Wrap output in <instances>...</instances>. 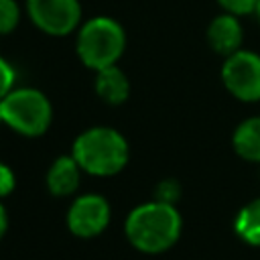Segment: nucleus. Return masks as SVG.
Returning <instances> with one entry per match:
<instances>
[{"label": "nucleus", "instance_id": "7ed1b4c3", "mask_svg": "<svg viewBox=\"0 0 260 260\" xmlns=\"http://www.w3.org/2000/svg\"><path fill=\"white\" fill-rule=\"evenodd\" d=\"M126 49L122 24L110 16H93L81 22L75 35V51L81 63L93 71L112 67Z\"/></svg>", "mask_w": 260, "mask_h": 260}, {"label": "nucleus", "instance_id": "a211bd4d", "mask_svg": "<svg viewBox=\"0 0 260 260\" xmlns=\"http://www.w3.org/2000/svg\"><path fill=\"white\" fill-rule=\"evenodd\" d=\"M6 232H8V211H6V207L0 203V240L6 236Z\"/></svg>", "mask_w": 260, "mask_h": 260}, {"label": "nucleus", "instance_id": "ddd939ff", "mask_svg": "<svg viewBox=\"0 0 260 260\" xmlns=\"http://www.w3.org/2000/svg\"><path fill=\"white\" fill-rule=\"evenodd\" d=\"M20 22V6L16 0H0V35H10Z\"/></svg>", "mask_w": 260, "mask_h": 260}, {"label": "nucleus", "instance_id": "1a4fd4ad", "mask_svg": "<svg viewBox=\"0 0 260 260\" xmlns=\"http://www.w3.org/2000/svg\"><path fill=\"white\" fill-rule=\"evenodd\" d=\"M242 39H244V32H242V24L238 20V16L234 14H217L209 26H207V43L209 47L228 57L236 51H240V45H242Z\"/></svg>", "mask_w": 260, "mask_h": 260}, {"label": "nucleus", "instance_id": "20e7f679", "mask_svg": "<svg viewBox=\"0 0 260 260\" xmlns=\"http://www.w3.org/2000/svg\"><path fill=\"white\" fill-rule=\"evenodd\" d=\"M2 122L20 136H43L53 122V106L37 87H14L2 98Z\"/></svg>", "mask_w": 260, "mask_h": 260}, {"label": "nucleus", "instance_id": "6e6552de", "mask_svg": "<svg viewBox=\"0 0 260 260\" xmlns=\"http://www.w3.org/2000/svg\"><path fill=\"white\" fill-rule=\"evenodd\" d=\"M81 167L77 165V160L73 158V154H61L57 156L45 177L47 189L51 195L55 197H71L73 193H77L79 185H81Z\"/></svg>", "mask_w": 260, "mask_h": 260}, {"label": "nucleus", "instance_id": "f257e3e1", "mask_svg": "<svg viewBox=\"0 0 260 260\" xmlns=\"http://www.w3.org/2000/svg\"><path fill=\"white\" fill-rule=\"evenodd\" d=\"M183 232V217L177 205L152 199L136 205L124 219V236L142 254H162L171 250Z\"/></svg>", "mask_w": 260, "mask_h": 260}, {"label": "nucleus", "instance_id": "4468645a", "mask_svg": "<svg viewBox=\"0 0 260 260\" xmlns=\"http://www.w3.org/2000/svg\"><path fill=\"white\" fill-rule=\"evenodd\" d=\"M181 197V185L175 179H162L154 189V199L175 205Z\"/></svg>", "mask_w": 260, "mask_h": 260}, {"label": "nucleus", "instance_id": "39448f33", "mask_svg": "<svg viewBox=\"0 0 260 260\" xmlns=\"http://www.w3.org/2000/svg\"><path fill=\"white\" fill-rule=\"evenodd\" d=\"M30 22L49 37H67L81 26L79 0H24Z\"/></svg>", "mask_w": 260, "mask_h": 260}, {"label": "nucleus", "instance_id": "9b49d317", "mask_svg": "<svg viewBox=\"0 0 260 260\" xmlns=\"http://www.w3.org/2000/svg\"><path fill=\"white\" fill-rule=\"evenodd\" d=\"M232 146L240 158L260 162V116L246 118L236 126Z\"/></svg>", "mask_w": 260, "mask_h": 260}, {"label": "nucleus", "instance_id": "dca6fc26", "mask_svg": "<svg viewBox=\"0 0 260 260\" xmlns=\"http://www.w3.org/2000/svg\"><path fill=\"white\" fill-rule=\"evenodd\" d=\"M14 83H16V71H14V67L4 57H0V100L6 98L14 89Z\"/></svg>", "mask_w": 260, "mask_h": 260}, {"label": "nucleus", "instance_id": "6ab92c4d", "mask_svg": "<svg viewBox=\"0 0 260 260\" xmlns=\"http://www.w3.org/2000/svg\"><path fill=\"white\" fill-rule=\"evenodd\" d=\"M256 16H258V20H260V0H258V6H256V12H254Z\"/></svg>", "mask_w": 260, "mask_h": 260}, {"label": "nucleus", "instance_id": "aec40b11", "mask_svg": "<svg viewBox=\"0 0 260 260\" xmlns=\"http://www.w3.org/2000/svg\"><path fill=\"white\" fill-rule=\"evenodd\" d=\"M0 124H4L2 122V100H0Z\"/></svg>", "mask_w": 260, "mask_h": 260}, {"label": "nucleus", "instance_id": "f03ea898", "mask_svg": "<svg viewBox=\"0 0 260 260\" xmlns=\"http://www.w3.org/2000/svg\"><path fill=\"white\" fill-rule=\"evenodd\" d=\"M71 154L85 175L114 177L128 165L130 146L116 128L91 126L73 140Z\"/></svg>", "mask_w": 260, "mask_h": 260}, {"label": "nucleus", "instance_id": "0eeeda50", "mask_svg": "<svg viewBox=\"0 0 260 260\" xmlns=\"http://www.w3.org/2000/svg\"><path fill=\"white\" fill-rule=\"evenodd\" d=\"M112 219L110 201L100 193H83L77 195L67 209L65 221L73 236L81 240L95 238L106 232Z\"/></svg>", "mask_w": 260, "mask_h": 260}, {"label": "nucleus", "instance_id": "f8f14e48", "mask_svg": "<svg viewBox=\"0 0 260 260\" xmlns=\"http://www.w3.org/2000/svg\"><path fill=\"white\" fill-rule=\"evenodd\" d=\"M236 236L248 246L260 248V197L248 201L234 219Z\"/></svg>", "mask_w": 260, "mask_h": 260}, {"label": "nucleus", "instance_id": "423d86ee", "mask_svg": "<svg viewBox=\"0 0 260 260\" xmlns=\"http://www.w3.org/2000/svg\"><path fill=\"white\" fill-rule=\"evenodd\" d=\"M221 81L225 89L240 102L260 100V55L254 51H236L221 65Z\"/></svg>", "mask_w": 260, "mask_h": 260}, {"label": "nucleus", "instance_id": "9d476101", "mask_svg": "<svg viewBox=\"0 0 260 260\" xmlns=\"http://www.w3.org/2000/svg\"><path fill=\"white\" fill-rule=\"evenodd\" d=\"M93 87H95L98 98L102 102L110 104V106H120L130 95V81H128L126 73L118 65H112V67L95 71Z\"/></svg>", "mask_w": 260, "mask_h": 260}, {"label": "nucleus", "instance_id": "f3484780", "mask_svg": "<svg viewBox=\"0 0 260 260\" xmlns=\"http://www.w3.org/2000/svg\"><path fill=\"white\" fill-rule=\"evenodd\" d=\"M14 187H16V175H14V171L6 162L0 160V199L8 197L14 191Z\"/></svg>", "mask_w": 260, "mask_h": 260}, {"label": "nucleus", "instance_id": "2eb2a0df", "mask_svg": "<svg viewBox=\"0 0 260 260\" xmlns=\"http://www.w3.org/2000/svg\"><path fill=\"white\" fill-rule=\"evenodd\" d=\"M217 4H219L228 14H234V16H246V14L256 12L258 0H217Z\"/></svg>", "mask_w": 260, "mask_h": 260}]
</instances>
